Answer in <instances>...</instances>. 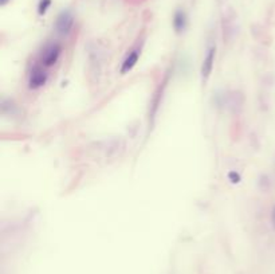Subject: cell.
<instances>
[{
    "label": "cell",
    "instance_id": "cell-1",
    "mask_svg": "<svg viewBox=\"0 0 275 274\" xmlns=\"http://www.w3.org/2000/svg\"><path fill=\"white\" fill-rule=\"evenodd\" d=\"M73 24H74V19H73V15H71L69 11H63L58 19H57V23H55V27L57 30L60 34H69L70 30L73 28Z\"/></svg>",
    "mask_w": 275,
    "mask_h": 274
},
{
    "label": "cell",
    "instance_id": "cell-2",
    "mask_svg": "<svg viewBox=\"0 0 275 274\" xmlns=\"http://www.w3.org/2000/svg\"><path fill=\"white\" fill-rule=\"evenodd\" d=\"M215 47H211L208 50V53L205 55L204 62H203V67H201V75H203V80L207 81L210 77L212 67H214V62H215Z\"/></svg>",
    "mask_w": 275,
    "mask_h": 274
},
{
    "label": "cell",
    "instance_id": "cell-3",
    "mask_svg": "<svg viewBox=\"0 0 275 274\" xmlns=\"http://www.w3.org/2000/svg\"><path fill=\"white\" fill-rule=\"evenodd\" d=\"M60 54V47L58 44H51L49 47L44 50L43 54V64L44 66H51L58 61V57Z\"/></svg>",
    "mask_w": 275,
    "mask_h": 274
},
{
    "label": "cell",
    "instance_id": "cell-4",
    "mask_svg": "<svg viewBox=\"0 0 275 274\" xmlns=\"http://www.w3.org/2000/svg\"><path fill=\"white\" fill-rule=\"evenodd\" d=\"M46 73H44L42 69H35L31 74V78H30V86L37 89L39 86H42L46 82Z\"/></svg>",
    "mask_w": 275,
    "mask_h": 274
},
{
    "label": "cell",
    "instance_id": "cell-5",
    "mask_svg": "<svg viewBox=\"0 0 275 274\" xmlns=\"http://www.w3.org/2000/svg\"><path fill=\"white\" fill-rule=\"evenodd\" d=\"M137 59H138V51H133V53L130 54L129 57L124 61V64H122V67H121V71H122V73L129 71V70L136 64Z\"/></svg>",
    "mask_w": 275,
    "mask_h": 274
},
{
    "label": "cell",
    "instance_id": "cell-6",
    "mask_svg": "<svg viewBox=\"0 0 275 274\" xmlns=\"http://www.w3.org/2000/svg\"><path fill=\"white\" fill-rule=\"evenodd\" d=\"M185 23H187L185 14H184L183 11H177L175 14V18H173V26H175V28L177 31H181V30H184V27H185Z\"/></svg>",
    "mask_w": 275,
    "mask_h": 274
},
{
    "label": "cell",
    "instance_id": "cell-7",
    "mask_svg": "<svg viewBox=\"0 0 275 274\" xmlns=\"http://www.w3.org/2000/svg\"><path fill=\"white\" fill-rule=\"evenodd\" d=\"M51 4V0H40V3H39V7H38V11L40 15H43L44 12L47 11V8L50 7Z\"/></svg>",
    "mask_w": 275,
    "mask_h": 274
},
{
    "label": "cell",
    "instance_id": "cell-8",
    "mask_svg": "<svg viewBox=\"0 0 275 274\" xmlns=\"http://www.w3.org/2000/svg\"><path fill=\"white\" fill-rule=\"evenodd\" d=\"M230 177H234V180H232V183H237V182H239V176H237V175H235V172H232V173H230Z\"/></svg>",
    "mask_w": 275,
    "mask_h": 274
},
{
    "label": "cell",
    "instance_id": "cell-9",
    "mask_svg": "<svg viewBox=\"0 0 275 274\" xmlns=\"http://www.w3.org/2000/svg\"><path fill=\"white\" fill-rule=\"evenodd\" d=\"M273 225H274L275 227V209L273 210Z\"/></svg>",
    "mask_w": 275,
    "mask_h": 274
},
{
    "label": "cell",
    "instance_id": "cell-10",
    "mask_svg": "<svg viewBox=\"0 0 275 274\" xmlns=\"http://www.w3.org/2000/svg\"><path fill=\"white\" fill-rule=\"evenodd\" d=\"M1 1H3V3H6V1H7V0H1Z\"/></svg>",
    "mask_w": 275,
    "mask_h": 274
}]
</instances>
